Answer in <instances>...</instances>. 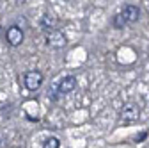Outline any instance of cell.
Masks as SVG:
<instances>
[{
	"label": "cell",
	"mask_w": 149,
	"mask_h": 148,
	"mask_svg": "<svg viewBox=\"0 0 149 148\" xmlns=\"http://www.w3.org/2000/svg\"><path fill=\"white\" fill-rule=\"evenodd\" d=\"M121 16H123V20H124L126 25H132V23H135L140 18V9L137 6H133V4H128V6L123 7Z\"/></svg>",
	"instance_id": "cell-3"
},
{
	"label": "cell",
	"mask_w": 149,
	"mask_h": 148,
	"mask_svg": "<svg viewBox=\"0 0 149 148\" xmlns=\"http://www.w3.org/2000/svg\"><path fill=\"white\" fill-rule=\"evenodd\" d=\"M59 146H61V141L57 137H48L43 144V148H59Z\"/></svg>",
	"instance_id": "cell-8"
},
{
	"label": "cell",
	"mask_w": 149,
	"mask_h": 148,
	"mask_svg": "<svg viewBox=\"0 0 149 148\" xmlns=\"http://www.w3.org/2000/svg\"><path fill=\"white\" fill-rule=\"evenodd\" d=\"M57 23H59V18L55 16L53 13H45V14L41 16V20H39V25H41V29H43V30H46V32H50V30H55Z\"/></svg>",
	"instance_id": "cell-7"
},
{
	"label": "cell",
	"mask_w": 149,
	"mask_h": 148,
	"mask_svg": "<svg viewBox=\"0 0 149 148\" xmlns=\"http://www.w3.org/2000/svg\"><path fill=\"white\" fill-rule=\"evenodd\" d=\"M112 23H114V27H116V29H124V27H126V23H124V20H123V16H121V13H117V14L114 16Z\"/></svg>",
	"instance_id": "cell-9"
},
{
	"label": "cell",
	"mask_w": 149,
	"mask_h": 148,
	"mask_svg": "<svg viewBox=\"0 0 149 148\" xmlns=\"http://www.w3.org/2000/svg\"><path fill=\"white\" fill-rule=\"evenodd\" d=\"M140 118V107L133 102H128L123 105L121 113H119V121L121 123H135Z\"/></svg>",
	"instance_id": "cell-1"
},
{
	"label": "cell",
	"mask_w": 149,
	"mask_h": 148,
	"mask_svg": "<svg viewBox=\"0 0 149 148\" xmlns=\"http://www.w3.org/2000/svg\"><path fill=\"white\" fill-rule=\"evenodd\" d=\"M46 43L52 48H64L66 43H68V39H66V36L61 30H50L48 36H46Z\"/></svg>",
	"instance_id": "cell-5"
},
{
	"label": "cell",
	"mask_w": 149,
	"mask_h": 148,
	"mask_svg": "<svg viewBox=\"0 0 149 148\" xmlns=\"http://www.w3.org/2000/svg\"><path fill=\"white\" fill-rule=\"evenodd\" d=\"M23 30L20 29V27H16V25H13V27H9L7 29V32H6V39H7V43L11 45V47H20L22 43H23Z\"/></svg>",
	"instance_id": "cell-4"
},
{
	"label": "cell",
	"mask_w": 149,
	"mask_h": 148,
	"mask_svg": "<svg viewBox=\"0 0 149 148\" xmlns=\"http://www.w3.org/2000/svg\"><path fill=\"white\" fill-rule=\"evenodd\" d=\"M78 86L77 82V77H73V75H68L64 77L59 84H57V91H59V95H69L71 91H74Z\"/></svg>",
	"instance_id": "cell-6"
},
{
	"label": "cell",
	"mask_w": 149,
	"mask_h": 148,
	"mask_svg": "<svg viewBox=\"0 0 149 148\" xmlns=\"http://www.w3.org/2000/svg\"><path fill=\"white\" fill-rule=\"evenodd\" d=\"M45 77H43V73L39 70H30L27 71L25 75H23V84L29 91H36V89H39L41 84H43Z\"/></svg>",
	"instance_id": "cell-2"
}]
</instances>
